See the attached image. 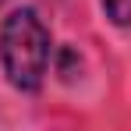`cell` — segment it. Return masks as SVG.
Returning <instances> with one entry per match:
<instances>
[{"mask_svg": "<svg viewBox=\"0 0 131 131\" xmlns=\"http://www.w3.org/2000/svg\"><path fill=\"white\" fill-rule=\"evenodd\" d=\"M103 11L113 25H131V0H103Z\"/></svg>", "mask_w": 131, "mask_h": 131, "instance_id": "2", "label": "cell"}, {"mask_svg": "<svg viewBox=\"0 0 131 131\" xmlns=\"http://www.w3.org/2000/svg\"><path fill=\"white\" fill-rule=\"evenodd\" d=\"M0 60L7 82L21 92H36L50 64V32L32 7L14 11L0 28Z\"/></svg>", "mask_w": 131, "mask_h": 131, "instance_id": "1", "label": "cell"}, {"mask_svg": "<svg viewBox=\"0 0 131 131\" xmlns=\"http://www.w3.org/2000/svg\"><path fill=\"white\" fill-rule=\"evenodd\" d=\"M0 4H4V0H0Z\"/></svg>", "mask_w": 131, "mask_h": 131, "instance_id": "3", "label": "cell"}]
</instances>
